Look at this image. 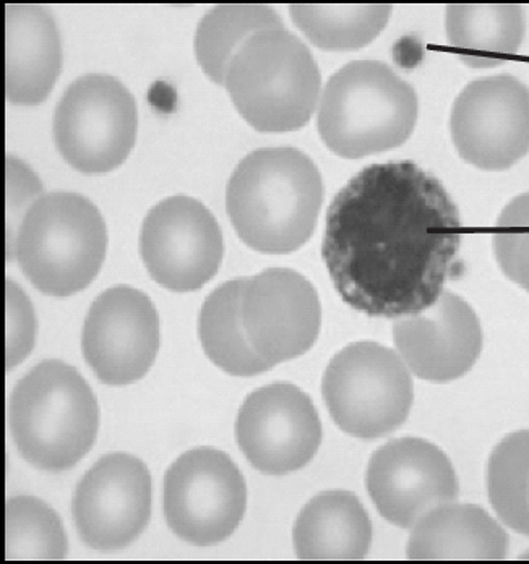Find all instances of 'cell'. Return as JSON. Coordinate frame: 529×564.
<instances>
[{
  "mask_svg": "<svg viewBox=\"0 0 529 564\" xmlns=\"http://www.w3.org/2000/svg\"><path fill=\"white\" fill-rule=\"evenodd\" d=\"M460 212L411 161L354 175L326 213V270L354 311L401 318L431 307L458 270Z\"/></svg>",
  "mask_w": 529,
  "mask_h": 564,
  "instance_id": "6da1fadb",
  "label": "cell"
},
{
  "mask_svg": "<svg viewBox=\"0 0 529 564\" xmlns=\"http://www.w3.org/2000/svg\"><path fill=\"white\" fill-rule=\"evenodd\" d=\"M324 182L311 158L295 148H262L240 161L226 188L237 236L257 252L301 249L317 226Z\"/></svg>",
  "mask_w": 529,
  "mask_h": 564,
  "instance_id": "7a4b0ae2",
  "label": "cell"
},
{
  "mask_svg": "<svg viewBox=\"0 0 529 564\" xmlns=\"http://www.w3.org/2000/svg\"><path fill=\"white\" fill-rule=\"evenodd\" d=\"M9 411L17 449L47 473L74 467L98 435V401L85 378L61 360H46L23 377Z\"/></svg>",
  "mask_w": 529,
  "mask_h": 564,
  "instance_id": "3957f363",
  "label": "cell"
},
{
  "mask_svg": "<svg viewBox=\"0 0 529 564\" xmlns=\"http://www.w3.org/2000/svg\"><path fill=\"white\" fill-rule=\"evenodd\" d=\"M106 247L99 209L82 195L54 192L30 206L7 257L17 260L37 291L67 297L98 276Z\"/></svg>",
  "mask_w": 529,
  "mask_h": 564,
  "instance_id": "277c9868",
  "label": "cell"
},
{
  "mask_svg": "<svg viewBox=\"0 0 529 564\" xmlns=\"http://www.w3.org/2000/svg\"><path fill=\"white\" fill-rule=\"evenodd\" d=\"M415 120L414 88L382 62L357 61L339 68L326 84L319 133L333 153L357 160L401 147Z\"/></svg>",
  "mask_w": 529,
  "mask_h": 564,
  "instance_id": "5b68a950",
  "label": "cell"
},
{
  "mask_svg": "<svg viewBox=\"0 0 529 564\" xmlns=\"http://www.w3.org/2000/svg\"><path fill=\"white\" fill-rule=\"evenodd\" d=\"M321 84L311 51L284 29L250 36L225 75L237 111L259 132L302 129L317 108Z\"/></svg>",
  "mask_w": 529,
  "mask_h": 564,
  "instance_id": "8992f818",
  "label": "cell"
},
{
  "mask_svg": "<svg viewBox=\"0 0 529 564\" xmlns=\"http://www.w3.org/2000/svg\"><path fill=\"white\" fill-rule=\"evenodd\" d=\"M322 393L343 432L359 440H377L407 421L414 384L400 354L366 340L349 344L333 357Z\"/></svg>",
  "mask_w": 529,
  "mask_h": 564,
  "instance_id": "52a82bcc",
  "label": "cell"
},
{
  "mask_svg": "<svg viewBox=\"0 0 529 564\" xmlns=\"http://www.w3.org/2000/svg\"><path fill=\"white\" fill-rule=\"evenodd\" d=\"M137 127L136 99L109 75H85L68 86L53 123L62 158L84 174L119 167L136 144Z\"/></svg>",
  "mask_w": 529,
  "mask_h": 564,
  "instance_id": "ba28073f",
  "label": "cell"
},
{
  "mask_svg": "<svg viewBox=\"0 0 529 564\" xmlns=\"http://www.w3.org/2000/svg\"><path fill=\"white\" fill-rule=\"evenodd\" d=\"M247 508L242 474L228 454L195 448L182 454L164 480V514L171 531L195 546L235 534Z\"/></svg>",
  "mask_w": 529,
  "mask_h": 564,
  "instance_id": "9c48e42d",
  "label": "cell"
},
{
  "mask_svg": "<svg viewBox=\"0 0 529 564\" xmlns=\"http://www.w3.org/2000/svg\"><path fill=\"white\" fill-rule=\"evenodd\" d=\"M450 130L466 163L508 170L529 151L528 86L511 75L473 82L453 105Z\"/></svg>",
  "mask_w": 529,
  "mask_h": 564,
  "instance_id": "30bf717a",
  "label": "cell"
},
{
  "mask_svg": "<svg viewBox=\"0 0 529 564\" xmlns=\"http://www.w3.org/2000/svg\"><path fill=\"white\" fill-rule=\"evenodd\" d=\"M223 234L215 216L198 199L171 197L148 213L140 253L148 273L174 292L204 288L222 267Z\"/></svg>",
  "mask_w": 529,
  "mask_h": 564,
  "instance_id": "8fae6325",
  "label": "cell"
},
{
  "mask_svg": "<svg viewBox=\"0 0 529 564\" xmlns=\"http://www.w3.org/2000/svg\"><path fill=\"white\" fill-rule=\"evenodd\" d=\"M240 452L267 476H287L307 466L322 443V423L311 398L293 384L253 391L236 422Z\"/></svg>",
  "mask_w": 529,
  "mask_h": 564,
  "instance_id": "7c38bea8",
  "label": "cell"
},
{
  "mask_svg": "<svg viewBox=\"0 0 529 564\" xmlns=\"http://www.w3.org/2000/svg\"><path fill=\"white\" fill-rule=\"evenodd\" d=\"M158 349L160 318L148 295L118 285L96 297L85 319L82 350L102 383H136L153 366Z\"/></svg>",
  "mask_w": 529,
  "mask_h": 564,
  "instance_id": "4fadbf2b",
  "label": "cell"
},
{
  "mask_svg": "<svg viewBox=\"0 0 529 564\" xmlns=\"http://www.w3.org/2000/svg\"><path fill=\"white\" fill-rule=\"evenodd\" d=\"M240 318L253 350L273 367L314 346L321 332V301L302 274L274 268L242 280Z\"/></svg>",
  "mask_w": 529,
  "mask_h": 564,
  "instance_id": "5bb4252c",
  "label": "cell"
},
{
  "mask_svg": "<svg viewBox=\"0 0 529 564\" xmlns=\"http://www.w3.org/2000/svg\"><path fill=\"white\" fill-rule=\"evenodd\" d=\"M75 525L88 546L101 552L126 549L150 522L151 477L130 454L101 457L74 495Z\"/></svg>",
  "mask_w": 529,
  "mask_h": 564,
  "instance_id": "9a60e30c",
  "label": "cell"
},
{
  "mask_svg": "<svg viewBox=\"0 0 529 564\" xmlns=\"http://www.w3.org/2000/svg\"><path fill=\"white\" fill-rule=\"evenodd\" d=\"M367 490L388 522L412 529L432 509L456 501L460 485L442 449L424 440L401 438L374 454Z\"/></svg>",
  "mask_w": 529,
  "mask_h": 564,
  "instance_id": "2e32d148",
  "label": "cell"
},
{
  "mask_svg": "<svg viewBox=\"0 0 529 564\" xmlns=\"http://www.w3.org/2000/svg\"><path fill=\"white\" fill-rule=\"evenodd\" d=\"M393 339L411 373L435 383L468 373L484 343L476 312L460 295L446 291L431 307L398 318Z\"/></svg>",
  "mask_w": 529,
  "mask_h": 564,
  "instance_id": "e0dca14e",
  "label": "cell"
},
{
  "mask_svg": "<svg viewBox=\"0 0 529 564\" xmlns=\"http://www.w3.org/2000/svg\"><path fill=\"white\" fill-rule=\"evenodd\" d=\"M62 68L60 31L44 7H6V93L13 105L34 106L50 96Z\"/></svg>",
  "mask_w": 529,
  "mask_h": 564,
  "instance_id": "ac0fdd59",
  "label": "cell"
},
{
  "mask_svg": "<svg viewBox=\"0 0 529 564\" xmlns=\"http://www.w3.org/2000/svg\"><path fill=\"white\" fill-rule=\"evenodd\" d=\"M407 552L410 560L499 562L507 558L508 535L483 508L449 503L412 528Z\"/></svg>",
  "mask_w": 529,
  "mask_h": 564,
  "instance_id": "d6986e66",
  "label": "cell"
},
{
  "mask_svg": "<svg viewBox=\"0 0 529 564\" xmlns=\"http://www.w3.org/2000/svg\"><path fill=\"white\" fill-rule=\"evenodd\" d=\"M293 536L299 560H364L373 522L352 491H325L302 509Z\"/></svg>",
  "mask_w": 529,
  "mask_h": 564,
  "instance_id": "ffe728a7",
  "label": "cell"
},
{
  "mask_svg": "<svg viewBox=\"0 0 529 564\" xmlns=\"http://www.w3.org/2000/svg\"><path fill=\"white\" fill-rule=\"evenodd\" d=\"M445 29L463 64L493 68L520 50L527 20L520 6H450Z\"/></svg>",
  "mask_w": 529,
  "mask_h": 564,
  "instance_id": "44dd1931",
  "label": "cell"
},
{
  "mask_svg": "<svg viewBox=\"0 0 529 564\" xmlns=\"http://www.w3.org/2000/svg\"><path fill=\"white\" fill-rule=\"evenodd\" d=\"M242 280L225 282L212 292L198 318V336L206 357L235 377H253L271 366L253 350L240 318Z\"/></svg>",
  "mask_w": 529,
  "mask_h": 564,
  "instance_id": "7402d4cb",
  "label": "cell"
},
{
  "mask_svg": "<svg viewBox=\"0 0 529 564\" xmlns=\"http://www.w3.org/2000/svg\"><path fill=\"white\" fill-rule=\"evenodd\" d=\"M284 29L267 6H218L206 13L195 34V54L209 80L225 85L229 62L244 43L264 30Z\"/></svg>",
  "mask_w": 529,
  "mask_h": 564,
  "instance_id": "603a6c76",
  "label": "cell"
},
{
  "mask_svg": "<svg viewBox=\"0 0 529 564\" xmlns=\"http://www.w3.org/2000/svg\"><path fill=\"white\" fill-rule=\"evenodd\" d=\"M390 15V6H291L295 26L326 51L367 46L382 33Z\"/></svg>",
  "mask_w": 529,
  "mask_h": 564,
  "instance_id": "cb8c5ba5",
  "label": "cell"
},
{
  "mask_svg": "<svg viewBox=\"0 0 529 564\" xmlns=\"http://www.w3.org/2000/svg\"><path fill=\"white\" fill-rule=\"evenodd\" d=\"M487 491L500 521L529 536V430L505 436L490 454Z\"/></svg>",
  "mask_w": 529,
  "mask_h": 564,
  "instance_id": "d4e9b609",
  "label": "cell"
},
{
  "mask_svg": "<svg viewBox=\"0 0 529 564\" xmlns=\"http://www.w3.org/2000/svg\"><path fill=\"white\" fill-rule=\"evenodd\" d=\"M67 535L60 516L44 501L15 497L6 507V560H64Z\"/></svg>",
  "mask_w": 529,
  "mask_h": 564,
  "instance_id": "484cf974",
  "label": "cell"
},
{
  "mask_svg": "<svg viewBox=\"0 0 529 564\" xmlns=\"http://www.w3.org/2000/svg\"><path fill=\"white\" fill-rule=\"evenodd\" d=\"M494 236L497 263L508 280L529 292V194L511 199L497 221Z\"/></svg>",
  "mask_w": 529,
  "mask_h": 564,
  "instance_id": "4316f807",
  "label": "cell"
},
{
  "mask_svg": "<svg viewBox=\"0 0 529 564\" xmlns=\"http://www.w3.org/2000/svg\"><path fill=\"white\" fill-rule=\"evenodd\" d=\"M36 339V315L25 292L7 281V370L29 357Z\"/></svg>",
  "mask_w": 529,
  "mask_h": 564,
  "instance_id": "83f0119b",
  "label": "cell"
},
{
  "mask_svg": "<svg viewBox=\"0 0 529 564\" xmlns=\"http://www.w3.org/2000/svg\"><path fill=\"white\" fill-rule=\"evenodd\" d=\"M40 197H43L40 178L22 161L7 158V253L12 249L20 223Z\"/></svg>",
  "mask_w": 529,
  "mask_h": 564,
  "instance_id": "f1b7e54d",
  "label": "cell"
},
{
  "mask_svg": "<svg viewBox=\"0 0 529 564\" xmlns=\"http://www.w3.org/2000/svg\"><path fill=\"white\" fill-rule=\"evenodd\" d=\"M523 558L529 560V552L527 553V555L523 556Z\"/></svg>",
  "mask_w": 529,
  "mask_h": 564,
  "instance_id": "f546056e",
  "label": "cell"
}]
</instances>
